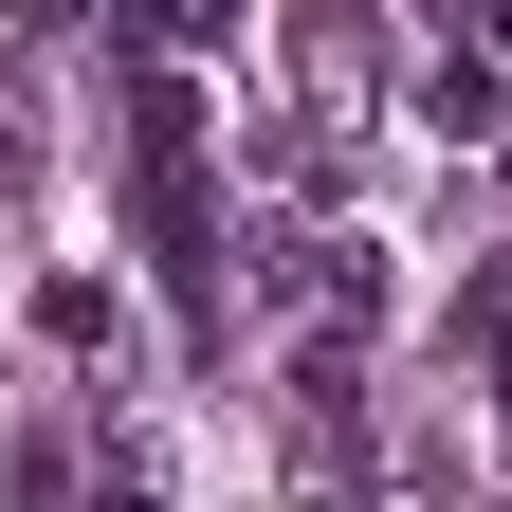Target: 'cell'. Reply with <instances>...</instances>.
Wrapping results in <instances>:
<instances>
[{
	"label": "cell",
	"instance_id": "cell-1",
	"mask_svg": "<svg viewBox=\"0 0 512 512\" xmlns=\"http://www.w3.org/2000/svg\"><path fill=\"white\" fill-rule=\"evenodd\" d=\"M128 220H147V275L183 330H220V183H202V92L128 74Z\"/></svg>",
	"mask_w": 512,
	"mask_h": 512
},
{
	"label": "cell",
	"instance_id": "cell-2",
	"mask_svg": "<svg viewBox=\"0 0 512 512\" xmlns=\"http://www.w3.org/2000/svg\"><path fill=\"white\" fill-rule=\"evenodd\" d=\"M494 92H512L494 55H439V74H421V128H439V147H494V128H512Z\"/></svg>",
	"mask_w": 512,
	"mask_h": 512
},
{
	"label": "cell",
	"instance_id": "cell-3",
	"mask_svg": "<svg viewBox=\"0 0 512 512\" xmlns=\"http://www.w3.org/2000/svg\"><path fill=\"white\" fill-rule=\"evenodd\" d=\"M220 19H238V0H128V37H165V55H202Z\"/></svg>",
	"mask_w": 512,
	"mask_h": 512
},
{
	"label": "cell",
	"instance_id": "cell-4",
	"mask_svg": "<svg viewBox=\"0 0 512 512\" xmlns=\"http://www.w3.org/2000/svg\"><path fill=\"white\" fill-rule=\"evenodd\" d=\"M74 512H165V494H147V476H128V458H110V476H74Z\"/></svg>",
	"mask_w": 512,
	"mask_h": 512
},
{
	"label": "cell",
	"instance_id": "cell-5",
	"mask_svg": "<svg viewBox=\"0 0 512 512\" xmlns=\"http://www.w3.org/2000/svg\"><path fill=\"white\" fill-rule=\"evenodd\" d=\"M476 55H494V74H512V0H476Z\"/></svg>",
	"mask_w": 512,
	"mask_h": 512
}]
</instances>
